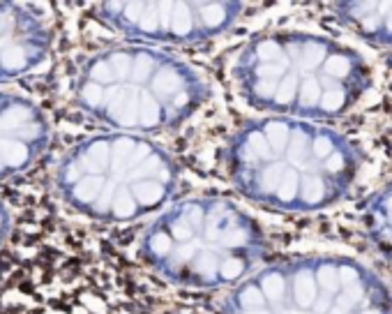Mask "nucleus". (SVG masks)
I'll return each mask as SVG.
<instances>
[{
    "mask_svg": "<svg viewBox=\"0 0 392 314\" xmlns=\"http://www.w3.org/2000/svg\"><path fill=\"white\" fill-rule=\"evenodd\" d=\"M245 178L258 199L286 211H319L351 192L360 173L355 146L335 130L274 120L247 137Z\"/></svg>",
    "mask_w": 392,
    "mask_h": 314,
    "instance_id": "f257e3e1",
    "label": "nucleus"
},
{
    "mask_svg": "<svg viewBox=\"0 0 392 314\" xmlns=\"http://www.w3.org/2000/svg\"><path fill=\"white\" fill-rule=\"evenodd\" d=\"M249 88L265 106L337 118L362 102L372 70L351 46L319 35H274L254 46Z\"/></svg>",
    "mask_w": 392,
    "mask_h": 314,
    "instance_id": "f03ea898",
    "label": "nucleus"
},
{
    "mask_svg": "<svg viewBox=\"0 0 392 314\" xmlns=\"http://www.w3.org/2000/svg\"><path fill=\"white\" fill-rule=\"evenodd\" d=\"M243 314H392V289L351 257H310L258 277Z\"/></svg>",
    "mask_w": 392,
    "mask_h": 314,
    "instance_id": "7ed1b4c3",
    "label": "nucleus"
},
{
    "mask_svg": "<svg viewBox=\"0 0 392 314\" xmlns=\"http://www.w3.org/2000/svg\"><path fill=\"white\" fill-rule=\"evenodd\" d=\"M337 19L374 46L392 49V3H341Z\"/></svg>",
    "mask_w": 392,
    "mask_h": 314,
    "instance_id": "20e7f679",
    "label": "nucleus"
},
{
    "mask_svg": "<svg viewBox=\"0 0 392 314\" xmlns=\"http://www.w3.org/2000/svg\"><path fill=\"white\" fill-rule=\"evenodd\" d=\"M362 227L369 243L392 263V185L379 189L367 199Z\"/></svg>",
    "mask_w": 392,
    "mask_h": 314,
    "instance_id": "39448f33",
    "label": "nucleus"
}]
</instances>
